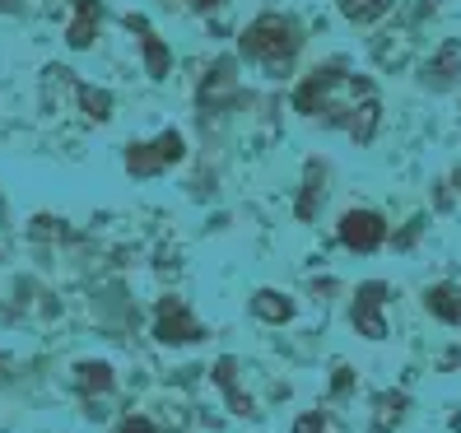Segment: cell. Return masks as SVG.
I'll use <instances>...</instances> for the list:
<instances>
[{
  "mask_svg": "<svg viewBox=\"0 0 461 433\" xmlns=\"http://www.w3.org/2000/svg\"><path fill=\"white\" fill-rule=\"evenodd\" d=\"M452 182H456V192H461V173H456V177H452Z\"/></svg>",
  "mask_w": 461,
  "mask_h": 433,
  "instance_id": "cell-22",
  "label": "cell"
},
{
  "mask_svg": "<svg viewBox=\"0 0 461 433\" xmlns=\"http://www.w3.org/2000/svg\"><path fill=\"white\" fill-rule=\"evenodd\" d=\"M98 23H103V5H98V0H75V23H70L66 42H70L75 51H85V47L98 38Z\"/></svg>",
  "mask_w": 461,
  "mask_h": 433,
  "instance_id": "cell-10",
  "label": "cell"
},
{
  "mask_svg": "<svg viewBox=\"0 0 461 433\" xmlns=\"http://www.w3.org/2000/svg\"><path fill=\"white\" fill-rule=\"evenodd\" d=\"M392 10V0H340V14L349 23H377Z\"/></svg>",
  "mask_w": 461,
  "mask_h": 433,
  "instance_id": "cell-14",
  "label": "cell"
},
{
  "mask_svg": "<svg viewBox=\"0 0 461 433\" xmlns=\"http://www.w3.org/2000/svg\"><path fill=\"white\" fill-rule=\"evenodd\" d=\"M238 94V79H233V61H220L210 75H205V85H201V107H210V113H220L224 103H233Z\"/></svg>",
  "mask_w": 461,
  "mask_h": 433,
  "instance_id": "cell-9",
  "label": "cell"
},
{
  "mask_svg": "<svg viewBox=\"0 0 461 433\" xmlns=\"http://www.w3.org/2000/svg\"><path fill=\"white\" fill-rule=\"evenodd\" d=\"M456 79H461V42H443L429 57V66H424V85L443 94V89L456 85Z\"/></svg>",
  "mask_w": 461,
  "mask_h": 433,
  "instance_id": "cell-7",
  "label": "cell"
},
{
  "mask_svg": "<svg viewBox=\"0 0 461 433\" xmlns=\"http://www.w3.org/2000/svg\"><path fill=\"white\" fill-rule=\"evenodd\" d=\"M340 242L349 252H377L387 242V220L377 210H345L340 214Z\"/></svg>",
  "mask_w": 461,
  "mask_h": 433,
  "instance_id": "cell-5",
  "label": "cell"
},
{
  "mask_svg": "<svg viewBox=\"0 0 461 433\" xmlns=\"http://www.w3.org/2000/svg\"><path fill=\"white\" fill-rule=\"evenodd\" d=\"M383 303H387V284L383 280H368L359 293H355V331L368 336V340H387V317H383Z\"/></svg>",
  "mask_w": 461,
  "mask_h": 433,
  "instance_id": "cell-6",
  "label": "cell"
},
{
  "mask_svg": "<svg viewBox=\"0 0 461 433\" xmlns=\"http://www.w3.org/2000/svg\"><path fill=\"white\" fill-rule=\"evenodd\" d=\"M303 47V33L289 14H257L248 29H242V57L252 66H261V75L285 79L294 70V57Z\"/></svg>",
  "mask_w": 461,
  "mask_h": 433,
  "instance_id": "cell-2",
  "label": "cell"
},
{
  "mask_svg": "<svg viewBox=\"0 0 461 433\" xmlns=\"http://www.w3.org/2000/svg\"><path fill=\"white\" fill-rule=\"evenodd\" d=\"M205 331H201V321L192 317V308H186L182 299H164L154 312V340H164V345H196Z\"/></svg>",
  "mask_w": 461,
  "mask_h": 433,
  "instance_id": "cell-4",
  "label": "cell"
},
{
  "mask_svg": "<svg viewBox=\"0 0 461 433\" xmlns=\"http://www.w3.org/2000/svg\"><path fill=\"white\" fill-rule=\"evenodd\" d=\"M233 359H220V364H214V377H220V387H229V401H233V410L238 415H252V405H248V396H242L238 387H233Z\"/></svg>",
  "mask_w": 461,
  "mask_h": 433,
  "instance_id": "cell-16",
  "label": "cell"
},
{
  "mask_svg": "<svg viewBox=\"0 0 461 433\" xmlns=\"http://www.w3.org/2000/svg\"><path fill=\"white\" fill-rule=\"evenodd\" d=\"M424 308L438 317V321H447V327H461V284H456V280L433 284V289L424 293Z\"/></svg>",
  "mask_w": 461,
  "mask_h": 433,
  "instance_id": "cell-11",
  "label": "cell"
},
{
  "mask_svg": "<svg viewBox=\"0 0 461 433\" xmlns=\"http://www.w3.org/2000/svg\"><path fill=\"white\" fill-rule=\"evenodd\" d=\"M182 154H186L182 131H164V135H154V140L126 149V173H131V177H154V173L182 164Z\"/></svg>",
  "mask_w": 461,
  "mask_h": 433,
  "instance_id": "cell-3",
  "label": "cell"
},
{
  "mask_svg": "<svg viewBox=\"0 0 461 433\" xmlns=\"http://www.w3.org/2000/svg\"><path fill=\"white\" fill-rule=\"evenodd\" d=\"M117 433H158V428H154L145 415H131V419H122V428H117Z\"/></svg>",
  "mask_w": 461,
  "mask_h": 433,
  "instance_id": "cell-20",
  "label": "cell"
},
{
  "mask_svg": "<svg viewBox=\"0 0 461 433\" xmlns=\"http://www.w3.org/2000/svg\"><path fill=\"white\" fill-rule=\"evenodd\" d=\"M79 107H85L89 122H107V113H113V98H107L103 89H85V85H79Z\"/></svg>",
  "mask_w": 461,
  "mask_h": 433,
  "instance_id": "cell-15",
  "label": "cell"
},
{
  "mask_svg": "<svg viewBox=\"0 0 461 433\" xmlns=\"http://www.w3.org/2000/svg\"><path fill=\"white\" fill-rule=\"evenodd\" d=\"M126 29H135L140 33V47H145V70H149V79H168V66H173V57H168V47L154 38V29L140 19V14H126Z\"/></svg>",
  "mask_w": 461,
  "mask_h": 433,
  "instance_id": "cell-8",
  "label": "cell"
},
{
  "mask_svg": "<svg viewBox=\"0 0 461 433\" xmlns=\"http://www.w3.org/2000/svg\"><path fill=\"white\" fill-rule=\"evenodd\" d=\"M294 433H327V415H321V410H308L303 419L294 424Z\"/></svg>",
  "mask_w": 461,
  "mask_h": 433,
  "instance_id": "cell-19",
  "label": "cell"
},
{
  "mask_svg": "<svg viewBox=\"0 0 461 433\" xmlns=\"http://www.w3.org/2000/svg\"><path fill=\"white\" fill-rule=\"evenodd\" d=\"M317 205H321V168L312 164L308 168V192H303V201H298V220H312Z\"/></svg>",
  "mask_w": 461,
  "mask_h": 433,
  "instance_id": "cell-17",
  "label": "cell"
},
{
  "mask_svg": "<svg viewBox=\"0 0 461 433\" xmlns=\"http://www.w3.org/2000/svg\"><path fill=\"white\" fill-rule=\"evenodd\" d=\"M294 107L303 117L321 122V126H336L345 135H355L359 145H368L377 126H383V98H377V85L364 75H349V70H312L303 85L294 89Z\"/></svg>",
  "mask_w": 461,
  "mask_h": 433,
  "instance_id": "cell-1",
  "label": "cell"
},
{
  "mask_svg": "<svg viewBox=\"0 0 461 433\" xmlns=\"http://www.w3.org/2000/svg\"><path fill=\"white\" fill-rule=\"evenodd\" d=\"M75 383H79L85 396H103V392H113V368H107V364H79Z\"/></svg>",
  "mask_w": 461,
  "mask_h": 433,
  "instance_id": "cell-13",
  "label": "cell"
},
{
  "mask_svg": "<svg viewBox=\"0 0 461 433\" xmlns=\"http://www.w3.org/2000/svg\"><path fill=\"white\" fill-rule=\"evenodd\" d=\"M401 410H405V396H401V392H396V396H377V428L396 424V419H401Z\"/></svg>",
  "mask_w": 461,
  "mask_h": 433,
  "instance_id": "cell-18",
  "label": "cell"
},
{
  "mask_svg": "<svg viewBox=\"0 0 461 433\" xmlns=\"http://www.w3.org/2000/svg\"><path fill=\"white\" fill-rule=\"evenodd\" d=\"M252 312L261 321H270V327H280V321L294 317V299H289V293H276V289H257L252 293Z\"/></svg>",
  "mask_w": 461,
  "mask_h": 433,
  "instance_id": "cell-12",
  "label": "cell"
},
{
  "mask_svg": "<svg viewBox=\"0 0 461 433\" xmlns=\"http://www.w3.org/2000/svg\"><path fill=\"white\" fill-rule=\"evenodd\" d=\"M229 0H192V10H201V14H210V10H224Z\"/></svg>",
  "mask_w": 461,
  "mask_h": 433,
  "instance_id": "cell-21",
  "label": "cell"
}]
</instances>
